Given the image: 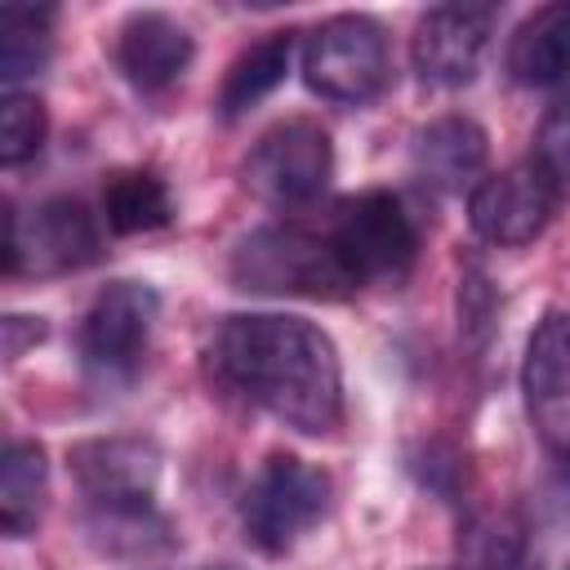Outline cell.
Masks as SVG:
<instances>
[{
	"mask_svg": "<svg viewBox=\"0 0 570 570\" xmlns=\"http://www.w3.org/2000/svg\"><path fill=\"white\" fill-rule=\"evenodd\" d=\"M205 370L227 396L272 414L276 423L303 436H325L343 419L338 347L321 325L303 316H285V312L223 316L218 330L209 334Z\"/></svg>",
	"mask_w": 570,
	"mask_h": 570,
	"instance_id": "6da1fadb",
	"label": "cell"
},
{
	"mask_svg": "<svg viewBox=\"0 0 570 570\" xmlns=\"http://www.w3.org/2000/svg\"><path fill=\"white\" fill-rule=\"evenodd\" d=\"M232 285L249 294H276V298H347L361 289L347 258L338 254L330 227L312 223H267L249 232L232 249Z\"/></svg>",
	"mask_w": 570,
	"mask_h": 570,
	"instance_id": "7a4b0ae2",
	"label": "cell"
},
{
	"mask_svg": "<svg viewBox=\"0 0 570 570\" xmlns=\"http://www.w3.org/2000/svg\"><path fill=\"white\" fill-rule=\"evenodd\" d=\"M303 80L316 98L365 107L392 80L387 31L370 13H334L303 40Z\"/></svg>",
	"mask_w": 570,
	"mask_h": 570,
	"instance_id": "3957f363",
	"label": "cell"
},
{
	"mask_svg": "<svg viewBox=\"0 0 570 570\" xmlns=\"http://www.w3.org/2000/svg\"><path fill=\"white\" fill-rule=\"evenodd\" d=\"M330 178H334V142L325 125L312 116H289L267 134H258V142L240 165L245 191L285 214L316 205Z\"/></svg>",
	"mask_w": 570,
	"mask_h": 570,
	"instance_id": "277c9868",
	"label": "cell"
},
{
	"mask_svg": "<svg viewBox=\"0 0 570 570\" xmlns=\"http://www.w3.org/2000/svg\"><path fill=\"white\" fill-rule=\"evenodd\" d=\"M102 214L80 196H49L31 209H4V276H62L98 263Z\"/></svg>",
	"mask_w": 570,
	"mask_h": 570,
	"instance_id": "5b68a950",
	"label": "cell"
},
{
	"mask_svg": "<svg viewBox=\"0 0 570 570\" xmlns=\"http://www.w3.org/2000/svg\"><path fill=\"white\" fill-rule=\"evenodd\" d=\"M325 508H330V476L307 459L276 450L245 485L240 525L258 552L281 557L325 517Z\"/></svg>",
	"mask_w": 570,
	"mask_h": 570,
	"instance_id": "8992f818",
	"label": "cell"
},
{
	"mask_svg": "<svg viewBox=\"0 0 570 570\" xmlns=\"http://www.w3.org/2000/svg\"><path fill=\"white\" fill-rule=\"evenodd\" d=\"M338 254L347 258L352 276L361 285H396L410 276L414 254H419V227L405 214L401 196L392 191H356L334 205L325 218Z\"/></svg>",
	"mask_w": 570,
	"mask_h": 570,
	"instance_id": "52a82bcc",
	"label": "cell"
},
{
	"mask_svg": "<svg viewBox=\"0 0 570 570\" xmlns=\"http://www.w3.org/2000/svg\"><path fill=\"white\" fill-rule=\"evenodd\" d=\"M160 298L142 281H111L80 316V365L98 383H129L147 356Z\"/></svg>",
	"mask_w": 570,
	"mask_h": 570,
	"instance_id": "ba28073f",
	"label": "cell"
},
{
	"mask_svg": "<svg viewBox=\"0 0 570 570\" xmlns=\"http://www.w3.org/2000/svg\"><path fill=\"white\" fill-rule=\"evenodd\" d=\"M557 205H561V191L530 160H521L499 174H485L468 191V223L481 240L499 249H517V245H530L552 223Z\"/></svg>",
	"mask_w": 570,
	"mask_h": 570,
	"instance_id": "9c48e42d",
	"label": "cell"
},
{
	"mask_svg": "<svg viewBox=\"0 0 570 570\" xmlns=\"http://www.w3.org/2000/svg\"><path fill=\"white\" fill-rule=\"evenodd\" d=\"M494 18V4H432L410 36L414 76L436 89L468 85L485 58Z\"/></svg>",
	"mask_w": 570,
	"mask_h": 570,
	"instance_id": "30bf717a",
	"label": "cell"
},
{
	"mask_svg": "<svg viewBox=\"0 0 570 570\" xmlns=\"http://www.w3.org/2000/svg\"><path fill=\"white\" fill-rule=\"evenodd\" d=\"M525 414L539 441L557 454L570 450V312L552 307L534 325L521 361Z\"/></svg>",
	"mask_w": 570,
	"mask_h": 570,
	"instance_id": "8fae6325",
	"label": "cell"
},
{
	"mask_svg": "<svg viewBox=\"0 0 570 570\" xmlns=\"http://www.w3.org/2000/svg\"><path fill=\"white\" fill-rule=\"evenodd\" d=\"M111 58H116V71L134 89L160 94L174 80H183V71L191 67L196 40H191V31L178 18L156 13V9H142V13H129L120 22L116 45H111Z\"/></svg>",
	"mask_w": 570,
	"mask_h": 570,
	"instance_id": "7c38bea8",
	"label": "cell"
},
{
	"mask_svg": "<svg viewBox=\"0 0 570 570\" xmlns=\"http://www.w3.org/2000/svg\"><path fill=\"white\" fill-rule=\"evenodd\" d=\"M71 476L85 503H125V499H156L160 454L151 441L138 436H94L71 445L67 454Z\"/></svg>",
	"mask_w": 570,
	"mask_h": 570,
	"instance_id": "4fadbf2b",
	"label": "cell"
},
{
	"mask_svg": "<svg viewBox=\"0 0 570 570\" xmlns=\"http://www.w3.org/2000/svg\"><path fill=\"white\" fill-rule=\"evenodd\" d=\"M490 138L468 116H441L428 129L414 134V174L436 191H463L476 187L485 169Z\"/></svg>",
	"mask_w": 570,
	"mask_h": 570,
	"instance_id": "5bb4252c",
	"label": "cell"
},
{
	"mask_svg": "<svg viewBox=\"0 0 570 570\" xmlns=\"http://www.w3.org/2000/svg\"><path fill=\"white\" fill-rule=\"evenodd\" d=\"M80 525H85V539L107 557H151L174 548V525L156 508V499L85 503Z\"/></svg>",
	"mask_w": 570,
	"mask_h": 570,
	"instance_id": "9a60e30c",
	"label": "cell"
},
{
	"mask_svg": "<svg viewBox=\"0 0 570 570\" xmlns=\"http://www.w3.org/2000/svg\"><path fill=\"white\" fill-rule=\"evenodd\" d=\"M508 76L530 89L570 80V4H543L512 31Z\"/></svg>",
	"mask_w": 570,
	"mask_h": 570,
	"instance_id": "2e32d148",
	"label": "cell"
},
{
	"mask_svg": "<svg viewBox=\"0 0 570 570\" xmlns=\"http://www.w3.org/2000/svg\"><path fill=\"white\" fill-rule=\"evenodd\" d=\"M289 62H294V31H267L263 40L245 45L218 85V116L236 120L249 107H258L285 80Z\"/></svg>",
	"mask_w": 570,
	"mask_h": 570,
	"instance_id": "e0dca14e",
	"label": "cell"
},
{
	"mask_svg": "<svg viewBox=\"0 0 570 570\" xmlns=\"http://www.w3.org/2000/svg\"><path fill=\"white\" fill-rule=\"evenodd\" d=\"M49 499V459L40 441H9L0 459V525L9 539H27L40 525Z\"/></svg>",
	"mask_w": 570,
	"mask_h": 570,
	"instance_id": "ac0fdd59",
	"label": "cell"
},
{
	"mask_svg": "<svg viewBox=\"0 0 570 570\" xmlns=\"http://www.w3.org/2000/svg\"><path fill=\"white\" fill-rule=\"evenodd\" d=\"M174 218V196L160 174L151 169H116L102 183V223L116 236L156 232Z\"/></svg>",
	"mask_w": 570,
	"mask_h": 570,
	"instance_id": "d6986e66",
	"label": "cell"
},
{
	"mask_svg": "<svg viewBox=\"0 0 570 570\" xmlns=\"http://www.w3.org/2000/svg\"><path fill=\"white\" fill-rule=\"evenodd\" d=\"M53 49V9L4 4L0 9V80L18 89V80L36 76Z\"/></svg>",
	"mask_w": 570,
	"mask_h": 570,
	"instance_id": "ffe728a7",
	"label": "cell"
},
{
	"mask_svg": "<svg viewBox=\"0 0 570 570\" xmlns=\"http://www.w3.org/2000/svg\"><path fill=\"white\" fill-rule=\"evenodd\" d=\"M521 561H525V530L512 512H481L459 534L463 570H521Z\"/></svg>",
	"mask_w": 570,
	"mask_h": 570,
	"instance_id": "44dd1931",
	"label": "cell"
},
{
	"mask_svg": "<svg viewBox=\"0 0 570 570\" xmlns=\"http://www.w3.org/2000/svg\"><path fill=\"white\" fill-rule=\"evenodd\" d=\"M45 134H49L45 102L36 94L9 89L4 107H0V160H4V169H18L22 160H31L45 147Z\"/></svg>",
	"mask_w": 570,
	"mask_h": 570,
	"instance_id": "7402d4cb",
	"label": "cell"
},
{
	"mask_svg": "<svg viewBox=\"0 0 570 570\" xmlns=\"http://www.w3.org/2000/svg\"><path fill=\"white\" fill-rule=\"evenodd\" d=\"M530 165L561 191V200L570 196V89L543 111V120L534 129Z\"/></svg>",
	"mask_w": 570,
	"mask_h": 570,
	"instance_id": "603a6c76",
	"label": "cell"
},
{
	"mask_svg": "<svg viewBox=\"0 0 570 570\" xmlns=\"http://www.w3.org/2000/svg\"><path fill=\"white\" fill-rule=\"evenodd\" d=\"M45 338V325L36 316H4V356L18 361L27 347H36Z\"/></svg>",
	"mask_w": 570,
	"mask_h": 570,
	"instance_id": "cb8c5ba5",
	"label": "cell"
},
{
	"mask_svg": "<svg viewBox=\"0 0 570 570\" xmlns=\"http://www.w3.org/2000/svg\"><path fill=\"white\" fill-rule=\"evenodd\" d=\"M561 494H566V503H570V450L561 454Z\"/></svg>",
	"mask_w": 570,
	"mask_h": 570,
	"instance_id": "d4e9b609",
	"label": "cell"
},
{
	"mask_svg": "<svg viewBox=\"0 0 570 570\" xmlns=\"http://www.w3.org/2000/svg\"><path fill=\"white\" fill-rule=\"evenodd\" d=\"M214 570H232V566H214Z\"/></svg>",
	"mask_w": 570,
	"mask_h": 570,
	"instance_id": "484cf974",
	"label": "cell"
},
{
	"mask_svg": "<svg viewBox=\"0 0 570 570\" xmlns=\"http://www.w3.org/2000/svg\"><path fill=\"white\" fill-rule=\"evenodd\" d=\"M454 570H463V566H454Z\"/></svg>",
	"mask_w": 570,
	"mask_h": 570,
	"instance_id": "4316f807",
	"label": "cell"
},
{
	"mask_svg": "<svg viewBox=\"0 0 570 570\" xmlns=\"http://www.w3.org/2000/svg\"><path fill=\"white\" fill-rule=\"evenodd\" d=\"M566 570H570V566H566Z\"/></svg>",
	"mask_w": 570,
	"mask_h": 570,
	"instance_id": "83f0119b",
	"label": "cell"
}]
</instances>
